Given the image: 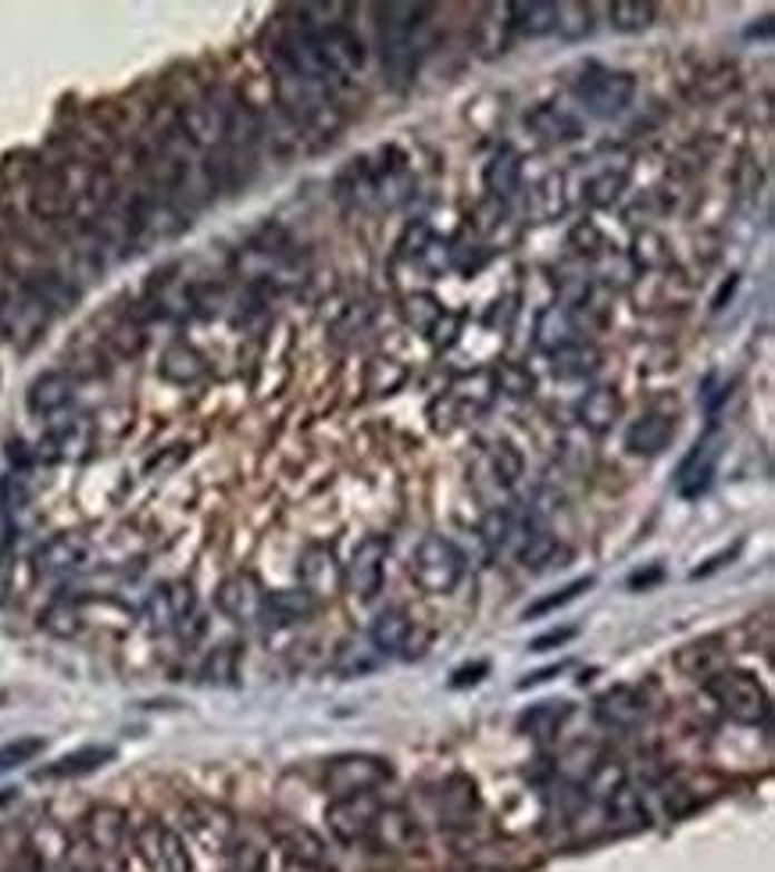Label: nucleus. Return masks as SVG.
Returning <instances> with one entry per match:
<instances>
[{
  "instance_id": "72a5a7b5",
  "label": "nucleus",
  "mask_w": 775,
  "mask_h": 872,
  "mask_svg": "<svg viewBox=\"0 0 775 872\" xmlns=\"http://www.w3.org/2000/svg\"><path fill=\"white\" fill-rule=\"evenodd\" d=\"M312 611H315V597L307 594L304 587H294V590H275V594H268V601H265V619L275 623V626H294V623H304Z\"/></svg>"
},
{
  "instance_id": "5fc2aeb1",
  "label": "nucleus",
  "mask_w": 775,
  "mask_h": 872,
  "mask_svg": "<svg viewBox=\"0 0 775 872\" xmlns=\"http://www.w3.org/2000/svg\"><path fill=\"white\" fill-rule=\"evenodd\" d=\"M226 872H265V854L251 841H236V844H229Z\"/></svg>"
},
{
  "instance_id": "37998d69",
  "label": "nucleus",
  "mask_w": 775,
  "mask_h": 872,
  "mask_svg": "<svg viewBox=\"0 0 775 872\" xmlns=\"http://www.w3.org/2000/svg\"><path fill=\"white\" fill-rule=\"evenodd\" d=\"M26 283L32 286V294L50 307V315L65 312V307H72V301H76V290L68 286L61 276H55V272H40L37 280H26Z\"/></svg>"
},
{
  "instance_id": "cd10ccee",
  "label": "nucleus",
  "mask_w": 775,
  "mask_h": 872,
  "mask_svg": "<svg viewBox=\"0 0 775 872\" xmlns=\"http://www.w3.org/2000/svg\"><path fill=\"white\" fill-rule=\"evenodd\" d=\"M618 415H622V398H618L615 386H593L579 401V422L593 433H608Z\"/></svg>"
},
{
  "instance_id": "4d7b16f0",
  "label": "nucleus",
  "mask_w": 775,
  "mask_h": 872,
  "mask_svg": "<svg viewBox=\"0 0 775 872\" xmlns=\"http://www.w3.org/2000/svg\"><path fill=\"white\" fill-rule=\"evenodd\" d=\"M111 347L122 354V357L140 354V347H144V330L136 326V322H122V326L111 330Z\"/></svg>"
},
{
  "instance_id": "6e6d98bb",
  "label": "nucleus",
  "mask_w": 775,
  "mask_h": 872,
  "mask_svg": "<svg viewBox=\"0 0 775 872\" xmlns=\"http://www.w3.org/2000/svg\"><path fill=\"white\" fill-rule=\"evenodd\" d=\"M204 676H208L212 683H229L236 676V647L233 644L215 647L208 665H204Z\"/></svg>"
},
{
  "instance_id": "6e6552de",
  "label": "nucleus",
  "mask_w": 775,
  "mask_h": 872,
  "mask_svg": "<svg viewBox=\"0 0 775 872\" xmlns=\"http://www.w3.org/2000/svg\"><path fill=\"white\" fill-rule=\"evenodd\" d=\"M312 32H315V47H318L325 79H354L361 68H365V47H361V40L347 26L325 22V26H312Z\"/></svg>"
},
{
  "instance_id": "c756f323",
  "label": "nucleus",
  "mask_w": 775,
  "mask_h": 872,
  "mask_svg": "<svg viewBox=\"0 0 775 872\" xmlns=\"http://www.w3.org/2000/svg\"><path fill=\"white\" fill-rule=\"evenodd\" d=\"M76 208V190L68 186L65 173H47L32 190V212L40 218H61Z\"/></svg>"
},
{
  "instance_id": "f3484780",
  "label": "nucleus",
  "mask_w": 775,
  "mask_h": 872,
  "mask_svg": "<svg viewBox=\"0 0 775 872\" xmlns=\"http://www.w3.org/2000/svg\"><path fill=\"white\" fill-rule=\"evenodd\" d=\"M86 451H90V425L82 419H65L40 437V443L32 448V458L43 461V466H55V461H76Z\"/></svg>"
},
{
  "instance_id": "bf43d9fd",
  "label": "nucleus",
  "mask_w": 775,
  "mask_h": 872,
  "mask_svg": "<svg viewBox=\"0 0 775 872\" xmlns=\"http://www.w3.org/2000/svg\"><path fill=\"white\" fill-rule=\"evenodd\" d=\"M576 637V629L572 626H565V629H550V633H543V637H537L529 644V651H550V647H561V644H568Z\"/></svg>"
},
{
  "instance_id": "c03bdc74",
  "label": "nucleus",
  "mask_w": 775,
  "mask_h": 872,
  "mask_svg": "<svg viewBox=\"0 0 775 872\" xmlns=\"http://www.w3.org/2000/svg\"><path fill=\"white\" fill-rule=\"evenodd\" d=\"M408 380V372L401 362H393V357H372L369 362V372H365V386L375 393V398H383V393H393L401 390Z\"/></svg>"
},
{
  "instance_id": "2eb2a0df",
  "label": "nucleus",
  "mask_w": 775,
  "mask_h": 872,
  "mask_svg": "<svg viewBox=\"0 0 775 872\" xmlns=\"http://www.w3.org/2000/svg\"><path fill=\"white\" fill-rule=\"evenodd\" d=\"M383 809L372 794H351V797H336L330 809H325V823H330V833L340 844H365L375 812Z\"/></svg>"
},
{
  "instance_id": "864d4df0",
  "label": "nucleus",
  "mask_w": 775,
  "mask_h": 872,
  "mask_svg": "<svg viewBox=\"0 0 775 872\" xmlns=\"http://www.w3.org/2000/svg\"><path fill=\"white\" fill-rule=\"evenodd\" d=\"M411 262L422 265V268L429 272V276H440V272L451 268V244L440 241V236H429L425 247H422Z\"/></svg>"
},
{
  "instance_id": "0eeeda50",
  "label": "nucleus",
  "mask_w": 775,
  "mask_h": 872,
  "mask_svg": "<svg viewBox=\"0 0 775 872\" xmlns=\"http://www.w3.org/2000/svg\"><path fill=\"white\" fill-rule=\"evenodd\" d=\"M133 847L147 872H194V859H189L183 836L158 819H147L133 830Z\"/></svg>"
},
{
  "instance_id": "8fccbe9b",
  "label": "nucleus",
  "mask_w": 775,
  "mask_h": 872,
  "mask_svg": "<svg viewBox=\"0 0 775 872\" xmlns=\"http://www.w3.org/2000/svg\"><path fill=\"white\" fill-rule=\"evenodd\" d=\"M626 190V173H615V168H608V173H600L590 179L587 186V197L590 204H597V208H608V204H615V197Z\"/></svg>"
},
{
  "instance_id": "aec40b11",
  "label": "nucleus",
  "mask_w": 775,
  "mask_h": 872,
  "mask_svg": "<svg viewBox=\"0 0 775 872\" xmlns=\"http://www.w3.org/2000/svg\"><path fill=\"white\" fill-rule=\"evenodd\" d=\"M301 587L312 597H333L343 587V569L333 555V547H307L301 558Z\"/></svg>"
},
{
  "instance_id": "de8ad7c7",
  "label": "nucleus",
  "mask_w": 775,
  "mask_h": 872,
  "mask_svg": "<svg viewBox=\"0 0 775 872\" xmlns=\"http://www.w3.org/2000/svg\"><path fill=\"white\" fill-rule=\"evenodd\" d=\"M47 741L43 737H19V741H8L4 747H0V773H11V768H19L26 762H32L37 755H43Z\"/></svg>"
},
{
  "instance_id": "58836bf2",
  "label": "nucleus",
  "mask_w": 775,
  "mask_h": 872,
  "mask_svg": "<svg viewBox=\"0 0 775 872\" xmlns=\"http://www.w3.org/2000/svg\"><path fill=\"white\" fill-rule=\"evenodd\" d=\"M555 29L561 32L568 43L587 40L590 32H593V8H590V4H579V0H565V4H558Z\"/></svg>"
},
{
  "instance_id": "4468645a",
  "label": "nucleus",
  "mask_w": 775,
  "mask_h": 872,
  "mask_svg": "<svg viewBox=\"0 0 775 872\" xmlns=\"http://www.w3.org/2000/svg\"><path fill=\"white\" fill-rule=\"evenodd\" d=\"M265 601H268V594L262 587V579L251 572H233L229 579H222V587L215 594L218 611L233 623H262Z\"/></svg>"
},
{
  "instance_id": "49530a36",
  "label": "nucleus",
  "mask_w": 775,
  "mask_h": 872,
  "mask_svg": "<svg viewBox=\"0 0 775 872\" xmlns=\"http://www.w3.org/2000/svg\"><path fill=\"white\" fill-rule=\"evenodd\" d=\"M597 369V351L593 347H582V344H572L555 354V375H561V380H579V375H590Z\"/></svg>"
},
{
  "instance_id": "473e14b6",
  "label": "nucleus",
  "mask_w": 775,
  "mask_h": 872,
  "mask_svg": "<svg viewBox=\"0 0 775 872\" xmlns=\"http://www.w3.org/2000/svg\"><path fill=\"white\" fill-rule=\"evenodd\" d=\"M369 640L379 655H401L411 640V619L401 608H390L383 615H375V623L369 629Z\"/></svg>"
},
{
  "instance_id": "9b49d317",
  "label": "nucleus",
  "mask_w": 775,
  "mask_h": 872,
  "mask_svg": "<svg viewBox=\"0 0 775 872\" xmlns=\"http://www.w3.org/2000/svg\"><path fill=\"white\" fill-rule=\"evenodd\" d=\"M386 558H390V540L386 537H365L343 569V584L351 587L357 601H375L386 579Z\"/></svg>"
},
{
  "instance_id": "393cba45",
  "label": "nucleus",
  "mask_w": 775,
  "mask_h": 872,
  "mask_svg": "<svg viewBox=\"0 0 775 872\" xmlns=\"http://www.w3.org/2000/svg\"><path fill=\"white\" fill-rule=\"evenodd\" d=\"M482 186H487V194L493 200H511L514 194H519V186H522V158H519V150H511V147L497 150L493 158L487 161V168H482Z\"/></svg>"
},
{
  "instance_id": "e433bc0d",
  "label": "nucleus",
  "mask_w": 775,
  "mask_h": 872,
  "mask_svg": "<svg viewBox=\"0 0 775 872\" xmlns=\"http://www.w3.org/2000/svg\"><path fill=\"white\" fill-rule=\"evenodd\" d=\"M40 626L50 633V637L72 640L76 633L82 629V611H79L76 601H65V597H58L55 605H47V608L40 611Z\"/></svg>"
},
{
  "instance_id": "ddd939ff",
  "label": "nucleus",
  "mask_w": 775,
  "mask_h": 872,
  "mask_svg": "<svg viewBox=\"0 0 775 872\" xmlns=\"http://www.w3.org/2000/svg\"><path fill=\"white\" fill-rule=\"evenodd\" d=\"M226 115L229 105H222L218 97H197L179 111V136L197 150H215L226 144Z\"/></svg>"
},
{
  "instance_id": "39448f33",
  "label": "nucleus",
  "mask_w": 775,
  "mask_h": 872,
  "mask_svg": "<svg viewBox=\"0 0 775 872\" xmlns=\"http://www.w3.org/2000/svg\"><path fill=\"white\" fill-rule=\"evenodd\" d=\"M636 79L629 72H615V68L587 65L582 76L576 79V97L579 105L597 118H615L632 105Z\"/></svg>"
},
{
  "instance_id": "a19ab883",
  "label": "nucleus",
  "mask_w": 775,
  "mask_h": 872,
  "mask_svg": "<svg viewBox=\"0 0 775 872\" xmlns=\"http://www.w3.org/2000/svg\"><path fill=\"white\" fill-rule=\"evenodd\" d=\"M490 469H493V480H497V487L511 490L514 483L522 480V469H526V461H522V454H519V448H514V443H508V440H497L493 448H490Z\"/></svg>"
},
{
  "instance_id": "20e7f679",
  "label": "nucleus",
  "mask_w": 775,
  "mask_h": 872,
  "mask_svg": "<svg viewBox=\"0 0 775 872\" xmlns=\"http://www.w3.org/2000/svg\"><path fill=\"white\" fill-rule=\"evenodd\" d=\"M279 100H283V108L290 111V118H294L297 126L312 129V133L333 136L336 126H340V111L330 100V94H325L322 82L301 79V76L283 72V68H279Z\"/></svg>"
},
{
  "instance_id": "423d86ee",
  "label": "nucleus",
  "mask_w": 775,
  "mask_h": 872,
  "mask_svg": "<svg viewBox=\"0 0 775 872\" xmlns=\"http://www.w3.org/2000/svg\"><path fill=\"white\" fill-rule=\"evenodd\" d=\"M50 322V307L32 294L29 283H8L0 290V333L14 344H32Z\"/></svg>"
},
{
  "instance_id": "79ce46f5",
  "label": "nucleus",
  "mask_w": 775,
  "mask_h": 872,
  "mask_svg": "<svg viewBox=\"0 0 775 872\" xmlns=\"http://www.w3.org/2000/svg\"><path fill=\"white\" fill-rule=\"evenodd\" d=\"M587 786H590V794H593V797L611 801V797L626 786V765L618 762V758L597 762V765L590 768V773H587Z\"/></svg>"
},
{
  "instance_id": "052dcab7",
  "label": "nucleus",
  "mask_w": 775,
  "mask_h": 872,
  "mask_svg": "<svg viewBox=\"0 0 775 872\" xmlns=\"http://www.w3.org/2000/svg\"><path fill=\"white\" fill-rule=\"evenodd\" d=\"M490 673V665L487 662H475V665H464V669H458L454 673V679H451V687L454 690H461V687H469V683H479L482 676Z\"/></svg>"
},
{
  "instance_id": "a878e982",
  "label": "nucleus",
  "mask_w": 775,
  "mask_h": 872,
  "mask_svg": "<svg viewBox=\"0 0 775 872\" xmlns=\"http://www.w3.org/2000/svg\"><path fill=\"white\" fill-rule=\"evenodd\" d=\"M676 665L683 676L690 679H712L726 669V651H722V640L718 637H704V640H690L679 647Z\"/></svg>"
},
{
  "instance_id": "a211bd4d",
  "label": "nucleus",
  "mask_w": 775,
  "mask_h": 872,
  "mask_svg": "<svg viewBox=\"0 0 775 872\" xmlns=\"http://www.w3.org/2000/svg\"><path fill=\"white\" fill-rule=\"evenodd\" d=\"M597 719L611 729H632L647 719V697L636 687H611L597 697Z\"/></svg>"
},
{
  "instance_id": "7ed1b4c3",
  "label": "nucleus",
  "mask_w": 775,
  "mask_h": 872,
  "mask_svg": "<svg viewBox=\"0 0 775 872\" xmlns=\"http://www.w3.org/2000/svg\"><path fill=\"white\" fill-rule=\"evenodd\" d=\"M379 43H383V61L398 79H408L415 68V29L425 22L422 4H383L379 8Z\"/></svg>"
},
{
  "instance_id": "603ef678",
  "label": "nucleus",
  "mask_w": 775,
  "mask_h": 872,
  "mask_svg": "<svg viewBox=\"0 0 775 872\" xmlns=\"http://www.w3.org/2000/svg\"><path fill=\"white\" fill-rule=\"evenodd\" d=\"M590 587H593V576H582V579H576V584H568L561 594H550V597H543V601L529 605V608H526V619H540V615H547V611L565 608L568 601H576V597H579L582 590H590Z\"/></svg>"
},
{
  "instance_id": "dca6fc26",
  "label": "nucleus",
  "mask_w": 775,
  "mask_h": 872,
  "mask_svg": "<svg viewBox=\"0 0 775 872\" xmlns=\"http://www.w3.org/2000/svg\"><path fill=\"white\" fill-rule=\"evenodd\" d=\"M90 555L94 547L82 533H58L50 537L40 551H37V572L40 576H72L79 569L90 566Z\"/></svg>"
},
{
  "instance_id": "4c0bfd02",
  "label": "nucleus",
  "mask_w": 775,
  "mask_h": 872,
  "mask_svg": "<svg viewBox=\"0 0 775 872\" xmlns=\"http://www.w3.org/2000/svg\"><path fill=\"white\" fill-rule=\"evenodd\" d=\"M401 312H404V322H408L411 330H419L422 336H429L436 322L443 319L447 307H443L433 294H408L404 304H401Z\"/></svg>"
},
{
  "instance_id": "f257e3e1",
  "label": "nucleus",
  "mask_w": 775,
  "mask_h": 872,
  "mask_svg": "<svg viewBox=\"0 0 775 872\" xmlns=\"http://www.w3.org/2000/svg\"><path fill=\"white\" fill-rule=\"evenodd\" d=\"M708 690L715 697V705L739 726H762L772 712V700L768 690L762 687V679L744 669H722L718 676L708 679Z\"/></svg>"
},
{
  "instance_id": "2f4dec72",
  "label": "nucleus",
  "mask_w": 775,
  "mask_h": 872,
  "mask_svg": "<svg viewBox=\"0 0 775 872\" xmlns=\"http://www.w3.org/2000/svg\"><path fill=\"white\" fill-rule=\"evenodd\" d=\"M204 372H208V362H204V354L189 344H171L161 354V380L176 383V386H194Z\"/></svg>"
},
{
  "instance_id": "f704fd0d",
  "label": "nucleus",
  "mask_w": 775,
  "mask_h": 872,
  "mask_svg": "<svg viewBox=\"0 0 775 872\" xmlns=\"http://www.w3.org/2000/svg\"><path fill=\"white\" fill-rule=\"evenodd\" d=\"M568 715H572V705H568V700H543V705L529 708L522 715V729L537 741H550L565 726Z\"/></svg>"
},
{
  "instance_id": "6ab92c4d",
  "label": "nucleus",
  "mask_w": 775,
  "mask_h": 872,
  "mask_svg": "<svg viewBox=\"0 0 775 872\" xmlns=\"http://www.w3.org/2000/svg\"><path fill=\"white\" fill-rule=\"evenodd\" d=\"M86 847L94 851L97 862L118 859L126 847V815L118 809H94L86 819Z\"/></svg>"
},
{
  "instance_id": "c85d7f7f",
  "label": "nucleus",
  "mask_w": 775,
  "mask_h": 872,
  "mask_svg": "<svg viewBox=\"0 0 775 872\" xmlns=\"http://www.w3.org/2000/svg\"><path fill=\"white\" fill-rule=\"evenodd\" d=\"M576 344V319L568 307H543L537 315V347L558 354Z\"/></svg>"
},
{
  "instance_id": "5701e85b",
  "label": "nucleus",
  "mask_w": 775,
  "mask_h": 872,
  "mask_svg": "<svg viewBox=\"0 0 775 872\" xmlns=\"http://www.w3.org/2000/svg\"><path fill=\"white\" fill-rule=\"evenodd\" d=\"M419 841V826L404 809H379L369 830V844L383 851H404Z\"/></svg>"
},
{
  "instance_id": "1a4fd4ad",
  "label": "nucleus",
  "mask_w": 775,
  "mask_h": 872,
  "mask_svg": "<svg viewBox=\"0 0 775 872\" xmlns=\"http://www.w3.org/2000/svg\"><path fill=\"white\" fill-rule=\"evenodd\" d=\"M194 608H197V594L189 584L176 579V584H161L154 590L144 608H140V623L147 626V633L161 637V633H176L186 629V623L194 619Z\"/></svg>"
},
{
  "instance_id": "13d9d810",
  "label": "nucleus",
  "mask_w": 775,
  "mask_h": 872,
  "mask_svg": "<svg viewBox=\"0 0 775 872\" xmlns=\"http://www.w3.org/2000/svg\"><path fill=\"white\" fill-rule=\"evenodd\" d=\"M458 330H461V319L454 312H443V319L433 326V333H429V340H433L436 347H451L458 340Z\"/></svg>"
},
{
  "instance_id": "09e8293b",
  "label": "nucleus",
  "mask_w": 775,
  "mask_h": 872,
  "mask_svg": "<svg viewBox=\"0 0 775 872\" xmlns=\"http://www.w3.org/2000/svg\"><path fill=\"white\" fill-rule=\"evenodd\" d=\"M493 383L497 390H504L508 398H532V390H537V380L522 369V365H501L493 372Z\"/></svg>"
},
{
  "instance_id": "bb28decb",
  "label": "nucleus",
  "mask_w": 775,
  "mask_h": 872,
  "mask_svg": "<svg viewBox=\"0 0 775 872\" xmlns=\"http://www.w3.org/2000/svg\"><path fill=\"white\" fill-rule=\"evenodd\" d=\"M555 0H514V4H508V26H514V32H522V37H547V32H555Z\"/></svg>"
},
{
  "instance_id": "680f3d73",
  "label": "nucleus",
  "mask_w": 775,
  "mask_h": 872,
  "mask_svg": "<svg viewBox=\"0 0 775 872\" xmlns=\"http://www.w3.org/2000/svg\"><path fill=\"white\" fill-rule=\"evenodd\" d=\"M8 594H11V561L0 558V605L8 601Z\"/></svg>"
},
{
  "instance_id": "9d476101",
  "label": "nucleus",
  "mask_w": 775,
  "mask_h": 872,
  "mask_svg": "<svg viewBox=\"0 0 775 872\" xmlns=\"http://www.w3.org/2000/svg\"><path fill=\"white\" fill-rule=\"evenodd\" d=\"M390 776H393L390 762L379 755H340L325 768V786H330L333 797H351V794H372Z\"/></svg>"
},
{
  "instance_id": "3c124183",
  "label": "nucleus",
  "mask_w": 775,
  "mask_h": 872,
  "mask_svg": "<svg viewBox=\"0 0 775 872\" xmlns=\"http://www.w3.org/2000/svg\"><path fill=\"white\" fill-rule=\"evenodd\" d=\"M537 208L543 218H558L565 212V176L561 173H550L537 186Z\"/></svg>"
},
{
  "instance_id": "412c9836",
  "label": "nucleus",
  "mask_w": 775,
  "mask_h": 872,
  "mask_svg": "<svg viewBox=\"0 0 775 872\" xmlns=\"http://www.w3.org/2000/svg\"><path fill=\"white\" fill-rule=\"evenodd\" d=\"M72 398H76V383L65 372H43L26 390V404L32 415H58L72 404Z\"/></svg>"
},
{
  "instance_id": "7c9ffc66",
  "label": "nucleus",
  "mask_w": 775,
  "mask_h": 872,
  "mask_svg": "<svg viewBox=\"0 0 775 872\" xmlns=\"http://www.w3.org/2000/svg\"><path fill=\"white\" fill-rule=\"evenodd\" d=\"M115 758V747H79L72 755H65L61 762L40 768V780H79L97 773L100 765H108Z\"/></svg>"
},
{
  "instance_id": "b1692460",
  "label": "nucleus",
  "mask_w": 775,
  "mask_h": 872,
  "mask_svg": "<svg viewBox=\"0 0 775 872\" xmlns=\"http://www.w3.org/2000/svg\"><path fill=\"white\" fill-rule=\"evenodd\" d=\"M275 836H279V847L286 851V859H294L301 869H325L330 865V854H325V841L307 826H275Z\"/></svg>"
},
{
  "instance_id": "f03ea898",
  "label": "nucleus",
  "mask_w": 775,
  "mask_h": 872,
  "mask_svg": "<svg viewBox=\"0 0 775 872\" xmlns=\"http://www.w3.org/2000/svg\"><path fill=\"white\" fill-rule=\"evenodd\" d=\"M464 576V555L454 540L440 533H429L419 540L415 555H411V579L425 594H451Z\"/></svg>"
},
{
  "instance_id": "4be33fe9",
  "label": "nucleus",
  "mask_w": 775,
  "mask_h": 872,
  "mask_svg": "<svg viewBox=\"0 0 775 872\" xmlns=\"http://www.w3.org/2000/svg\"><path fill=\"white\" fill-rule=\"evenodd\" d=\"M671 437H676V419L661 415V412H650L644 419H636L626 430V448L636 458H654L668 448Z\"/></svg>"
},
{
  "instance_id": "ea45409f",
  "label": "nucleus",
  "mask_w": 775,
  "mask_h": 872,
  "mask_svg": "<svg viewBox=\"0 0 775 872\" xmlns=\"http://www.w3.org/2000/svg\"><path fill=\"white\" fill-rule=\"evenodd\" d=\"M532 123V129H537L543 140H555V144H565V140H576L579 136V123L568 111H561V108H555V105H547V108H540L537 115L529 118Z\"/></svg>"
},
{
  "instance_id": "f8f14e48",
  "label": "nucleus",
  "mask_w": 775,
  "mask_h": 872,
  "mask_svg": "<svg viewBox=\"0 0 775 872\" xmlns=\"http://www.w3.org/2000/svg\"><path fill=\"white\" fill-rule=\"evenodd\" d=\"M722 448H726V433H722L718 425L694 443L690 454L683 458V466L676 472L679 498L694 501V498H700V493H708V487L715 480V469H718V458H722Z\"/></svg>"
},
{
  "instance_id": "a18cd8bd",
  "label": "nucleus",
  "mask_w": 775,
  "mask_h": 872,
  "mask_svg": "<svg viewBox=\"0 0 775 872\" xmlns=\"http://www.w3.org/2000/svg\"><path fill=\"white\" fill-rule=\"evenodd\" d=\"M632 262L640 265V268H647V272L665 268V265H668V244H665V236L654 233V229L636 233V241H632Z\"/></svg>"
},
{
  "instance_id": "c9c22d12",
  "label": "nucleus",
  "mask_w": 775,
  "mask_h": 872,
  "mask_svg": "<svg viewBox=\"0 0 775 872\" xmlns=\"http://www.w3.org/2000/svg\"><path fill=\"white\" fill-rule=\"evenodd\" d=\"M608 14H611L615 32H644L654 26V19H658V8H654L650 0H615Z\"/></svg>"
}]
</instances>
